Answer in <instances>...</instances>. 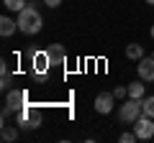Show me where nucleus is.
<instances>
[{
    "instance_id": "6ab92c4d",
    "label": "nucleus",
    "mask_w": 154,
    "mask_h": 143,
    "mask_svg": "<svg viewBox=\"0 0 154 143\" xmlns=\"http://www.w3.org/2000/svg\"><path fill=\"white\" fill-rule=\"evenodd\" d=\"M152 39H154V26H152Z\"/></svg>"
},
{
    "instance_id": "39448f33",
    "label": "nucleus",
    "mask_w": 154,
    "mask_h": 143,
    "mask_svg": "<svg viewBox=\"0 0 154 143\" xmlns=\"http://www.w3.org/2000/svg\"><path fill=\"white\" fill-rule=\"evenodd\" d=\"M16 120H18V125H23V128H38V125H41V115L33 112L28 105L23 107V110L16 112Z\"/></svg>"
},
{
    "instance_id": "2eb2a0df",
    "label": "nucleus",
    "mask_w": 154,
    "mask_h": 143,
    "mask_svg": "<svg viewBox=\"0 0 154 143\" xmlns=\"http://www.w3.org/2000/svg\"><path fill=\"white\" fill-rule=\"evenodd\" d=\"M118 141H121V143H136L139 136H136V133H121V136H118Z\"/></svg>"
},
{
    "instance_id": "ddd939ff",
    "label": "nucleus",
    "mask_w": 154,
    "mask_h": 143,
    "mask_svg": "<svg viewBox=\"0 0 154 143\" xmlns=\"http://www.w3.org/2000/svg\"><path fill=\"white\" fill-rule=\"evenodd\" d=\"M0 136H3V141H16L18 138V130L13 125H5V123H3V133H0Z\"/></svg>"
},
{
    "instance_id": "4468645a",
    "label": "nucleus",
    "mask_w": 154,
    "mask_h": 143,
    "mask_svg": "<svg viewBox=\"0 0 154 143\" xmlns=\"http://www.w3.org/2000/svg\"><path fill=\"white\" fill-rule=\"evenodd\" d=\"M141 105H144V115L154 118V95H149V97H144V100H141Z\"/></svg>"
},
{
    "instance_id": "f3484780",
    "label": "nucleus",
    "mask_w": 154,
    "mask_h": 143,
    "mask_svg": "<svg viewBox=\"0 0 154 143\" xmlns=\"http://www.w3.org/2000/svg\"><path fill=\"white\" fill-rule=\"evenodd\" d=\"M44 5H49V8H59V5H62V0H44Z\"/></svg>"
},
{
    "instance_id": "a211bd4d",
    "label": "nucleus",
    "mask_w": 154,
    "mask_h": 143,
    "mask_svg": "<svg viewBox=\"0 0 154 143\" xmlns=\"http://www.w3.org/2000/svg\"><path fill=\"white\" fill-rule=\"evenodd\" d=\"M146 3H149V5H154V0H146Z\"/></svg>"
},
{
    "instance_id": "7ed1b4c3",
    "label": "nucleus",
    "mask_w": 154,
    "mask_h": 143,
    "mask_svg": "<svg viewBox=\"0 0 154 143\" xmlns=\"http://www.w3.org/2000/svg\"><path fill=\"white\" fill-rule=\"evenodd\" d=\"M5 105L11 107L13 112L23 110V107L28 105V92H26V89H8V92H5Z\"/></svg>"
},
{
    "instance_id": "f03ea898",
    "label": "nucleus",
    "mask_w": 154,
    "mask_h": 143,
    "mask_svg": "<svg viewBox=\"0 0 154 143\" xmlns=\"http://www.w3.org/2000/svg\"><path fill=\"white\" fill-rule=\"evenodd\" d=\"M141 115H144V105H141V100L128 97V102H123L121 107H118V118H121L123 123H136Z\"/></svg>"
},
{
    "instance_id": "f257e3e1",
    "label": "nucleus",
    "mask_w": 154,
    "mask_h": 143,
    "mask_svg": "<svg viewBox=\"0 0 154 143\" xmlns=\"http://www.w3.org/2000/svg\"><path fill=\"white\" fill-rule=\"evenodd\" d=\"M18 31L21 33H26V36H33V33H38L41 31V26H44V21H41V13L36 10V8H31V5H26L21 13H18Z\"/></svg>"
},
{
    "instance_id": "1a4fd4ad",
    "label": "nucleus",
    "mask_w": 154,
    "mask_h": 143,
    "mask_svg": "<svg viewBox=\"0 0 154 143\" xmlns=\"http://www.w3.org/2000/svg\"><path fill=\"white\" fill-rule=\"evenodd\" d=\"M16 28H18V21H13V18H8V16L0 18V36H3V39L13 36V33H16Z\"/></svg>"
},
{
    "instance_id": "f8f14e48",
    "label": "nucleus",
    "mask_w": 154,
    "mask_h": 143,
    "mask_svg": "<svg viewBox=\"0 0 154 143\" xmlns=\"http://www.w3.org/2000/svg\"><path fill=\"white\" fill-rule=\"evenodd\" d=\"M3 5H5L8 10H16V13H21L23 8H26V0H3Z\"/></svg>"
},
{
    "instance_id": "9d476101",
    "label": "nucleus",
    "mask_w": 154,
    "mask_h": 143,
    "mask_svg": "<svg viewBox=\"0 0 154 143\" xmlns=\"http://www.w3.org/2000/svg\"><path fill=\"white\" fill-rule=\"evenodd\" d=\"M128 97H134V100H144V97H146V84H141V82H131V84H128Z\"/></svg>"
},
{
    "instance_id": "423d86ee",
    "label": "nucleus",
    "mask_w": 154,
    "mask_h": 143,
    "mask_svg": "<svg viewBox=\"0 0 154 143\" xmlns=\"http://www.w3.org/2000/svg\"><path fill=\"white\" fill-rule=\"evenodd\" d=\"M136 72H139V79H141V82H154V56L139 59Z\"/></svg>"
},
{
    "instance_id": "0eeeda50",
    "label": "nucleus",
    "mask_w": 154,
    "mask_h": 143,
    "mask_svg": "<svg viewBox=\"0 0 154 143\" xmlns=\"http://www.w3.org/2000/svg\"><path fill=\"white\" fill-rule=\"evenodd\" d=\"M113 92H100L98 97H95V112H100V115H108L110 110H113Z\"/></svg>"
},
{
    "instance_id": "20e7f679",
    "label": "nucleus",
    "mask_w": 154,
    "mask_h": 143,
    "mask_svg": "<svg viewBox=\"0 0 154 143\" xmlns=\"http://www.w3.org/2000/svg\"><path fill=\"white\" fill-rule=\"evenodd\" d=\"M134 133L139 136V141H149V138H154V118L141 115L136 123H134Z\"/></svg>"
},
{
    "instance_id": "dca6fc26",
    "label": "nucleus",
    "mask_w": 154,
    "mask_h": 143,
    "mask_svg": "<svg viewBox=\"0 0 154 143\" xmlns=\"http://www.w3.org/2000/svg\"><path fill=\"white\" fill-rule=\"evenodd\" d=\"M113 97H116V100L128 97V87H116V89H113Z\"/></svg>"
},
{
    "instance_id": "6e6552de",
    "label": "nucleus",
    "mask_w": 154,
    "mask_h": 143,
    "mask_svg": "<svg viewBox=\"0 0 154 143\" xmlns=\"http://www.w3.org/2000/svg\"><path fill=\"white\" fill-rule=\"evenodd\" d=\"M46 54H49L51 66H62V64H67V49H64L62 44H51L49 49H46Z\"/></svg>"
},
{
    "instance_id": "9b49d317",
    "label": "nucleus",
    "mask_w": 154,
    "mask_h": 143,
    "mask_svg": "<svg viewBox=\"0 0 154 143\" xmlns=\"http://www.w3.org/2000/svg\"><path fill=\"white\" fill-rule=\"evenodd\" d=\"M126 56H128V59H134V61L144 59V49H141V44H128V46H126Z\"/></svg>"
}]
</instances>
